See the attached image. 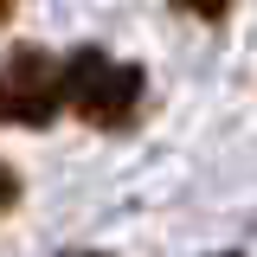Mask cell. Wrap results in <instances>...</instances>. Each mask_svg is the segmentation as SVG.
<instances>
[{"mask_svg": "<svg viewBox=\"0 0 257 257\" xmlns=\"http://www.w3.org/2000/svg\"><path fill=\"white\" fill-rule=\"evenodd\" d=\"M64 257H103V251H64Z\"/></svg>", "mask_w": 257, "mask_h": 257, "instance_id": "cell-6", "label": "cell"}, {"mask_svg": "<svg viewBox=\"0 0 257 257\" xmlns=\"http://www.w3.org/2000/svg\"><path fill=\"white\" fill-rule=\"evenodd\" d=\"M219 257H238V251H219Z\"/></svg>", "mask_w": 257, "mask_h": 257, "instance_id": "cell-7", "label": "cell"}, {"mask_svg": "<svg viewBox=\"0 0 257 257\" xmlns=\"http://www.w3.org/2000/svg\"><path fill=\"white\" fill-rule=\"evenodd\" d=\"M13 7H20V0H0V20H7V13H13Z\"/></svg>", "mask_w": 257, "mask_h": 257, "instance_id": "cell-5", "label": "cell"}, {"mask_svg": "<svg viewBox=\"0 0 257 257\" xmlns=\"http://www.w3.org/2000/svg\"><path fill=\"white\" fill-rule=\"evenodd\" d=\"M142 90H148V77H142V64H128V58H109L96 45L64 58V103L90 128H128L135 109H142Z\"/></svg>", "mask_w": 257, "mask_h": 257, "instance_id": "cell-1", "label": "cell"}, {"mask_svg": "<svg viewBox=\"0 0 257 257\" xmlns=\"http://www.w3.org/2000/svg\"><path fill=\"white\" fill-rule=\"evenodd\" d=\"M13 199H20V174H13V167H7V161H0V212H7V206H13Z\"/></svg>", "mask_w": 257, "mask_h": 257, "instance_id": "cell-3", "label": "cell"}, {"mask_svg": "<svg viewBox=\"0 0 257 257\" xmlns=\"http://www.w3.org/2000/svg\"><path fill=\"white\" fill-rule=\"evenodd\" d=\"M64 103V58L58 52H39V45H13L0 58V122L20 128H45Z\"/></svg>", "mask_w": 257, "mask_h": 257, "instance_id": "cell-2", "label": "cell"}, {"mask_svg": "<svg viewBox=\"0 0 257 257\" xmlns=\"http://www.w3.org/2000/svg\"><path fill=\"white\" fill-rule=\"evenodd\" d=\"M174 7H187V13H199V20H219L231 0H174Z\"/></svg>", "mask_w": 257, "mask_h": 257, "instance_id": "cell-4", "label": "cell"}]
</instances>
